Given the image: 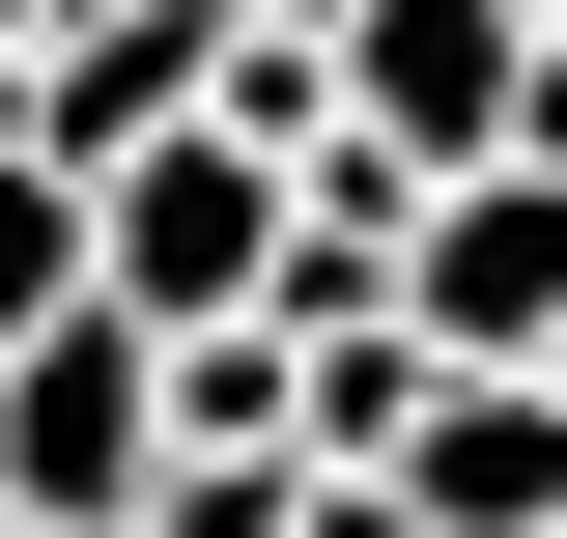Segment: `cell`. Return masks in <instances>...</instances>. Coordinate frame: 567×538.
Here are the masks:
<instances>
[{"mask_svg": "<svg viewBox=\"0 0 567 538\" xmlns=\"http://www.w3.org/2000/svg\"><path fill=\"white\" fill-rule=\"evenodd\" d=\"M539 397H567V340H539Z\"/></svg>", "mask_w": 567, "mask_h": 538, "instance_id": "cell-14", "label": "cell"}, {"mask_svg": "<svg viewBox=\"0 0 567 538\" xmlns=\"http://www.w3.org/2000/svg\"><path fill=\"white\" fill-rule=\"evenodd\" d=\"M142 538H312V454H171Z\"/></svg>", "mask_w": 567, "mask_h": 538, "instance_id": "cell-9", "label": "cell"}, {"mask_svg": "<svg viewBox=\"0 0 567 538\" xmlns=\"http://www.w3.org/2000/svg\"><path fill=\"white\" fill-rule=\"evenodd\" d=\"M199 454L171 425V340L142 312H58V340H0V510H58V538H142V482Z\"/></svg>", "mask_w": 567, "mask_h": 538, "instance_id": "cell-2", "label": "cell"}, {"mask_svg": "<svg viewBox=\"0 0 567 538\" xmlns=\"http://www.w3.org/2000/svg\"><path fill=\"white\" fill-rule=\"evenodd\" d=\"M398 312L454 340V369H539V340H567V170H454L425 256H398Z\"/></svg>", "mask_w": 567, "mask_h": 538, "instance_id": "cell-5", "label": "cell"}, {"mask_svg": "<svg viewBox=\"0 0 567 538\" xmlns=\"http://www.w3.org/2000/svg\"><path fill=\"white\" fill-rule=\"evenodd\" d=\"M58 312H114V199L0 114V340H58Z\"/></svg>", "mask_w": 567, "mask_h": 538, "instance_id": "cell-8", "label": "cell"}, {"mask_svg": "<svg viewBox=\"0 0 567 538\" xmlns=\"http://www.w3.org/2000/svg\"><path fill=\"white\" fill-rule=\"evenodd\" d=\"M398 510L425 538H567V397H539V369H454L425 454H398Z\"/></svg>", "mask_w": 567, "mask_h": 538, "instance_id": "cell-7", "label": "cell"}, {"mask_svg": "<svg viewBox=\"0 0 567 538\" xmlns=\"http://www.w3.org/2000/svg\"><path fill=\"white\" fill-rule=\"evenodd\" d=\"M511 85H539V0H341V114L398 170H511Z\"/></svg>", "mask_w": 567, "mask_h": 538, "instance_id": "cell-3", "label": "cell"}, {"mask_svg": "<svg viewBox=\"0 0 567 538\" xmlns=\"http://www.w3.org/2000/svg\"><path fill=\"white\" fill-rule=\"evenodd\" d=\"M0 538H58V510H0Z\"/></svg>", "mask_w": 567, "mask_h": 538, "instance_id": "cell-15", "label": "cell"}, {"mask_svg": "<svg viewBox=\"0 0 567 538\" xmlns=\"http://www.w3.org/2000/svg\"><path fill=\"white\" fill-rule=\"evenodd\" d=\"M58 29H85V0H0V85H29V58H58Z\"/></svg>", "mask_w": 567, "mask_h": 538, "instance_id": "cell-12", "label": "cell"}, {"mask_svg": "<svg viewBox=\"0 0 567 538\" xmlns=\"http://www.w3.org/2000/svg\"><path fill=\"white\" fill-rule=\"evenodd\" d=\"M312 538H425V510H398V482H312Z\"/></svg>", "mask_w": 567, "mask_h": 538, "instance_id": "cell-11", "label": "cell"}, {"mask_svg": "<svg viewBox=\"0 0 567 538\" xmlns=\"http://www.w3.org/2000/svg\"><path fill=\"white\" fill-rule=\"evenodd\" d=\"M284 29H341V0H284Z\"/></svg>", "mask_w": 567, "mask_h": 538, "instance_id": "cell-13", "label": "cell"}, {"mask_svg": "<svg viewBox=\"0 0 567 538\" xmlns=\"http://www.w3.org/2000/svg\"><path fill=\"white\" fill-rule=\"evenodd\" d=\"M227 29H256V0H85V29H58L29 85H0V114L58 142V170H142L171 114H227Z\"/></svg>", "mask_w": 567, "mask_h": 538, "instance_id": "cell-4", "label": "cell"}, {"mask_svg": "<svg viewBox=\"0 0 567 538\" xmlns=\"http://www.w3.org/2000/svg\"><path fill=\"white\" fill-rule=\"evenodd\" d=\"M425 397H454V340H425V312H284V454H312V482H398Z\"/></svg>", "mask_w": 567, "mask_h": 538, "instance_id": "cell-6", "label": "cell"}, {"mask_svg": "<svg viewBox=\"0 0 567 538\" xmlns=\"http://www.w3.org/2000/svg\"><path fill=\"white\" fill-rule=\"evenodd\" d=\"M85 199H114V312H142V340H256V312H284V256H312L284 142H227V114H171L142 170H85Z\"/></svg>", "mask_w": 567, "mask_h": 538, "instance_id": "cell-1", "label": "cell"}, {"mask_svg": "<svg viewBox=\"0 0 567 538\" xmlns=\"http://www.w3.org/2000/svg\"><path fill=\"white\" fill-rule=\"evenodd\" d=\"M511 170H567V0H539V85H511Z\"/></svg>", "mask_w": 567, "mask_h": 538, "instance_id": "cell-10", "label": "cell"}]
</instances>
